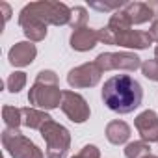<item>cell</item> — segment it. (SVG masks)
I'll use <instances>...</instances> for the list:
<instances>
[{
  "label": "cell",
  "instance_id": "1",
  "mask_svg": "<svg viewBox=\"0 0 158 158\" xmlns=\"http://www.w3.org/2000/svg\"><path fill=\"white\" fill-rule=\"evenodd\" d=\"M102 102L115 114H130L141 106L143 89L138 80L128 74H115L104 82L101 91Z\"/></svg>",
  "mask_w": 158,
  "mask_h": 158
},
{
  "label": "cell",
  "instance_id": "2",
  "mask_svg": "<svg viewBox=\"0 0 158 158\" xmlns=\"http://www.w3.org/2000/svg\"><path fill=\"white\" fill-rule=\"evenodd\" d=\"M63 91L60 89L58 74L50 69H43L37 73L35 82L28 91V102L41 110H54L61 106Z\"/></svg>",
  "mask_w": 158,
  "mask_h": 158
},
{
  "label": "cell",
  "instance_id": "3",
  "mask_svg": "<svg viewBox=\"0 0 158 158\" xmlns=\"http://www.w3.org/2000/svg\"><path fill=\"white\" fill-rule=\"evenodd\" d=\"M23 11L41 19L47 26H63L71 23V8L63 2H52V0H39L30 2L23 8Z\"/></svg>",
  "mask_w": 158,
  "mask_h": 158
},
{
  "label": "cell",
  "instance_id": "4",
  "mask_svg": "<svg viewBox=\"0 0 158 158\" xmlns=\"http://www.w3.org/2000/svg\"><path fill=\"white\" fill-rule=\"evenodd\" d=\"M99 41L104 45H117V47H125V48H136V50H143L149 48V45L152 43V37L149 32L143 30H121V32H114L108 26L99 30Z\"/></svg>",
  "mask_w": 158,
  "mask_h": 158
},
{
  "label": "cell",
  "instance_id": "5",
  "mask_svg": "<svg viewBox=\"0 0 158 158\" xmlns=\"http://www.w3.org/2000/svg\"><path fill=\"white\" fill-rule=\"evenodd\" d=\"M39 132L47 143V158H67L71 149V132L63 125L50 119Z\"/></svg>",
  "mask_w": 158,
  "mask_h": 158
},
{
  "label": "cell",
  "instance_id": "6",
  "mask_svg": "<svg viewBox=\"0 0 158 158\" xmlns=\"http://www.w3.org/2000/svg\"><path fill=\"white\" fill-rule=\"evenodd\" d=\"M2 145L11 154V158H45L43 151L19 128H4Z\"/></svg>",
  "mask_w": 158,
  "mask_h": 158
},
{
  "label": "cell",
  "instance_id": "7",
  "mask_svg": "<svg viewBox=\"0 0 158 158\" xmlns=\"http://www.w3.org/2000/svg\"><path fill=\"white\" fill-rule=\"evenodd\" d=\"M101 71H136L141 69V60L134 52H101L95 58Z\"/></svg>",
  "mask_w": 158,
  "mask_h": 158
},
{
  "label": "cell",
  "instance_id": "8",
  "mask_svg": "<svg viewBox=\"0 0 158 158\" xmlns=\"http://www.w3.org/2000/svg\"><path fill=\"white\" fill-rule=\"evenodd\" d=\"M102 71L95 61H88L82 63L74 69L69 71L67 74V84L74 89H82V88H93L101 82Z\"/></svg>",
  "mask_w": 158,
  "mask_h": 158
},
{
  "label": "cell",
  "instance_id": "9",
  "mask_svg": "<svg viewBox=\"0 0 158 158\" xmlns=\"http://www.w3.org/2000/svg\"><path fill=\"white\" fill-rule=\"evenodd\" d=\"M61 112L76 125H82L89 119L91 115V110H89V104L88 101L80 95V93H74V91H63V97H61Z\"/></svg>",
  "mask_w": 158,
  "mask_h": 158
},
{
  "label": "cell",
  "instance_id": "10",
  "mask_svg": "<svg viewBox=\"0 0 158 158\" xmlns=\"http://www.w3.org/2000/svg\"><path fill=\"white\" fill-rule=\"evenodd\" d=\"M134 125L143 141L147 143L158 141V115L152 110H143L141 114H138L134 119Z\"/></svg>",
  "mask_w": 158,
  "mask_h": 158
},
{
  "label": "cell",
  "instance_id": "11",
  "mask_svg": "<svg viewBox=\"0 0 158 158\" xmlns=\"http://www.w3.org/2000/svg\"><path fill=\"white\" fill-rule=\"evenodd\" d=\"M19 26L23 28V34L28 37V41H32V43L43 41L47 37V24L41 19H37L23 10L19 11Z\"/></svg>",
  "mask_w": 158,
  "mask_h": 158
},
{
  "label": "cell",
  "instance_id": "12",
  "mask_svg": "<svg viewBox=\"0 0 158 158\" xmlns=\"http://www.w3.org/2000/svg\"><path fill=\"white\" fill-rule=\"evenodd\" d=\"M35 56H37V48L32 41H19L8 52V60L13 67H26L35 60Z\"/></svg>",
  "mask_w": 158,
  "mask_h": 158
},
{
  "label": "cell",
  "instance_id": "13",
  "mask_svg": "<svg viewBox=\"0 0 158 158\" xmlns=\"http://www.w3.org/2000/svg\"><path fill=\"white\" fill-rule=\"evenodd\" d=\"M97 43H99V30H93L89 26L74 30L71 34V39H69L71 48L76 50V52H88V50L95 48Z\"/></svg>",
  "mask_w": 158,
  "mask_h": 158
},
{
  "label": "cell",
  "instance_id": "14",
  "mask_svg": "<svg viewBox=\"0 0 158 158\" xmlns=\"http://www.w3.org/2000/svg\"><path fill=\"white\" fill-rule=\"evenodd\" d=\"M123 11L127 13V17L130 19L132 24H143L156 17L151 4H145V2H128L123 6Z\"/></svg>",
  "mask_w": 158,
  "mask_h": 158
},
{
  "label": "cell",
  "instance_id": "15",
  "mask_svg": "<svg viewBox=\"0 0 158 158\" xmlns=\"http://www.w3.org/2000/svg\"><path fill=\"white\" fill-rule=\"evenodd\" d=\"M106 139L112 145H123L130 139V127L125 121H110L106 125Z\"/></svg>",
  "mask_w": 158,
  "mask_h": 158
},
{
  "label": "cell",
  "instance_id": "16",
  "mask_svg": "<svg viewBox=\"0 0 158 158\" xmlns=\"http://www.w3.org/2000/svg\"><path fill=\"white\" fill-rule=\"evenodd\" d=\"M21 112H23V125L28 127V128H34V130H41L52 119L47 112L37 110V108H32V106L21 108Z\"/></svg>",
  "mask_w": 158,
  "mask_h": 158
},
{
  "label": "cell",
  "instance_id": "17",
  "mask_svg": "<svg viewBox=\"0 0 158 158\" xmlns=\"http://www.w3.org/2000/svg\"><path fill=\"white\" fill-rule=\"evenodd\" d=\"M151 154V147L147 141L139 139V141H130L125 147V156L127 158H145Z\"/></svg>",
  "mask_w": 158,
  "mask_h": 158
},
{
  "label": "cell",
  "instance_id": "18",
  "mask_svg": "<svg viewBox=\"0 0 158 158\" xmlns=\"http://www.w3.org/2000/svg\"><path fill=\"white\" fill-rule=\"evenodd\" d=\"M2 117H4L6 128H19L23 125V112H21V108L4 106L2 108Z\"/></svg>",
  "mask_w": 158,
  "mask_h": 158
},
{
  "label": "cell",
  "instance_id": "19",
  "mask_svg": "<svg viewBox=\"0 0 158 158\" xmlns=\"http://www.w3.org/2000/svg\"><path fill=\"white\" fill-rule=\"evenodd\" d=\"M88 17H89L88 15V10L84 6H74V8H71V23H69V26L73 28V32L84 28L88 24Z\"/></svg>",
  "mask_w": 158,
  "mask_h": 158
},
{
  "label": "cell",
  "instance_id": "20",
  "mask_svg": "<svg viewBox=\"0 0 158 158\" xmlns=\"http://www.w3.org/2000/svg\"><path fill=\"white\" fill-rule=\"evenodd\" d=\"M26 80H28V78H26V73H23V71H15V73H11V74L8 76L6 88H8L10 93H19L21 89H24Z\"/></svg>",
  "mask_w": 158,
  "mask_h": 158
},
{
  "label": "cell",
  "instance_id": "21",
  "mask_svg": "<svg viewBox=\"0 0 158 158\" xmlns=\"http://www.w3.org/2000/svg\"><path fill=\"white\" fill-rule=\"evenodd\" d=\"M141 73L145 78H149V80L152 82H158V60H145L141 63Z\"/></svg>",
  "mask_w": 158,
  "mask_h": 158
},
{
  "label": "cell",
  "instance_id": "22",
  "mask_svg": "<svg viewBox=\"0 0 158 158\" xmlns=\"http://www.w3.org/2000/svg\"><path fill=\"white\" fill-rule=\"evenodd\" d=\"M73 158H101V151H99V147L97 145H84L82 149H80V152H78L76 156H73Z\"/></svg>",
  "mask_w": 158,
  "mask_h": 158
},
{
  "label": "cell",
  "instance_id": "23",
  "mask_svg": "<svg viewBox=\"0 0 158 158\" xmlns=\"http://www.w3.org/2000/svg\"><path fill=\"white\" fill-rule=\"evenodd\" d=\"M125 6V4H123ZM121 4H117V2H114V4H106V2H89V8H93V10H99V11H117V10H121L123 8Z\"/></svg>",
  "mask_w": 158,
  "mask_h": 158
},
{
  "label": "cell",
  "instance_id": "24",
  "mask_svg": "<svg viewBox=\"0 0 158 158\" xmlns=\"http://www.w3.org/2000/svg\"><path fill=\"white\" fill-rule=\"evenodd\" d=\"M149 34H151L152 41H156V43H158V19H154V21H152V24H151V28H149Z\"/></svg>",
  "mask_w": 158,
  "mask_h": 158
},
{
  "label": "cell",
  "instance_id": "25",
  "mask_svg": "<svg viewBox=\"0 0 158 158\" xmlns=\"http://www.w3.org/2000/svg\"><path fill=\"white\" fill-rule=\"evenodd\" d=\"M0 10L4 11V23H8V21H10V17H11V8H10L6 2H0Z\"/></svg>",
  "mask_w": 158,
  "mask_h": 158
},
{
  "label": "cell",
  "instance_id": "26",
  "mask_svg": "<svg viewBox=\"0 0 158 158\" xmlns=\"http://www.w3.org/2000/svg\"><path fill=\"white\" fill-rule=\"evenodd\" d=\"M154 58H156V60H158V45H156V47H154Z\"/></svg>",
  "mask_w": 158,
  "mask_h": 158
},
{
  "label": "cell",
  "instance_id": "27",
  "mask_svg": "<svg viewBox=\"0 0 158 158\" xmlns=\"http://www.w3.org/2000/svg\"><path fill=\"white\" fill-rule=\"evenodd\" d=\"M145 158H158V156H154V154H149V156H145Z\"/></svg>",
  "mask_w": 158,
  "mask_h": 158
}]
</instances>
